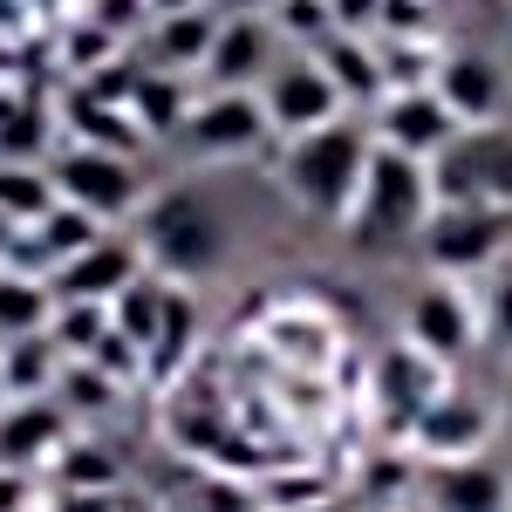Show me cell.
Segmentation results:
<instances>
[{"mask_svg": "<svg viewBox=\"0 0 512 512\" xmlns=\"http://www.w3.org/2000/svg\"><path fill=\"white\" fill-rule=\"evenodd\" d=\"M28 246H35L48 267H69L76 253H89V246H96V212H82V205H69V198H62V205L41 219L35 233H28Z\"/></svg>", "mask_w": 512, "mask_h": 512, "instance_id": "20", "label": "cell"}, {"mask_svg": "<svg viewBox=\"0 0 512 512\" xmlns=\"http://www.w3.org/2000/svg\"><path fill=\"white\" fill-rule=\"evenodd\" d=\"M212 41H219V21L198 7V14H164L158 21V55L171 69H185V62H205L212 55Z\"/></svg>", "mask_w": 512, "mask_h": 512, "instance_id": "25", "label": "cell"}, {"mask_svg": "<svg viewBox=\"0 0 512 512\" xmlns=\"http://www.w3.org/2000/svg\"><path fill=\"white\" fill-rule=\"evenodd\" d=\"M315 62L335 76V89H342V96H376V89H383V62H376V55L349 35V28H335L328 41H315Z\"/></svg>", "mask_w": 512, "mask_h": 512, "instance_id": "19", "label": "cell"}, {"mask_svg": "<svg viewBox=\"0 0 512 512\" xmlns=\"http://www.w3.org/2000/svg\"><path fill=\"white\" fill-rule=\"evenodd\" d=\"M267 123L274 130H287V137H308V130H328L335 123V110H342V89H335V76L321 69V62H287V69H274L267 76Z\"/></svg>", "mask_w": 512, "mask_h": 512, "instance_id": "5", "label": "cell"}, {"mask_svg": "<svg viewBox=\"0 0 512 512\" xmlns=\"http://www.w3.org/2000/svg\"><path fill=\"white\" fill-rule=\"evenodd\" d=\"M69 123H76L82 151H110V158H137V151L151 144V130L137 123V110H110V103H89V96H76V103H69Z\"/></svg>", "mask_w": 512, "mask_h": 512, "instance_id": "15", "label": "cell"}, {"mask_svg": "<svg viewBox=\"0 0 512 512\" xmlns=\"http://www.w3.org/2000/svg\"><path fill=\"white\" fill-rule=\"evenodd\" d=\"M130 14H137V0H103V28H110V35L130 28Z\"/></svg>", "mask_w": 512, "mask_h": 512, "instance_id": "40", "label": "cell"}, {"mask_svg": "<svg viewBox=\"0 0 512 512\" xmlns=\"http://www.w3.org/2000/svg\"><path fill=\"white\" fill-rule=\"evenodd\" d=\"M424 226H431V171L383 144L369 158L362 198H355V239L383 246V239H410V233H424Z\"/></svg>", "mask_w": 512, "mask_h": 512, "instance_id": "2", "label": "cell"}, {"mask_svg": "<svg viewBox=\"0 0 512 512\" xmlns=\"http://www.w3.org/2000/svg\"><path fill=\"white\" fill-rule=\"evenodd\" d=\"M130 110H137V123H144L151 137L192 123V103H185V89H178L171 76H144V89H137V103H130Z\"/></svg>", "mask_w": 512, "mask_h": 512, "instance_id": "28", "label": "cell"}, {"mask_svg": "<svg viewBox=\"0 0 512 512\" xmlns=\"http://www.w3.org/2000/svg\"><path fill=\"white\" fill-rule=\"evenodd\" d=\"M260 62H267V28L260 21H226L219 41H212V55H205V69L219 76V89H239L246 76H260Z\"/></svg>", "mask_w": 512, "mask_h": 512, "instance_id": "18", "label": "cell"}, {"mask_svg": "<svg viewBox=\"0 0 512 512\" xmlns=\"http://www.w3.org/2000/svg\"><path fill=\"white\" fill-rule=\"evenodd\" d=\"M137 89H144V69H130V62H96L76 96H89V103H110V110H130V103H137Z\"/></svg>", "mask_w": 512, "mask_h": 512, "instance_id": "30", "label": "cell"}, {"mask_svg": "<svg viewBox=\"0 0 512 512\" xmlns=\"http://www.w3.org/2000/svg\"><path fill=\"white\" fill-rule=\"evenodd\" d=\"M267 130H274V123H267V103L246 96V89H219V96L198 103L192 123H185V137H192L205 158H246Z\"/></svg>", "mask_w": 512, "mask_h": 512, "instance_id": "9", "label": "cell"}, {"mask_svg": "<svg viewBox=\"0 0 512 512\" xmlns=\"http://www.w3.org/2000/svg\"><path fill=\"white\" fill-rule=\"evenodd\" d=\"M410 342L424 355H465L472 349V315H465V301H458L451 287H424V294L410 301Z\"/></svg>", "mask_w": 512, "mask_h": 512, "instance_id": "14", "label": "cell"}, {"mask_svg": "<svg viewBox=\"0 0 512 512\" xmlns=\"http://www.w3.org/2000/svg\"><path fill=\"white\" fill-rule=\"evenodd\" d=\"M485 437H492V417L478 410L472 396H437L431 410L410 424V444L417 451H431V458H451V465H465L485 451Z\"/></svg>", "mask_w": 512, "mask_h": 512, "instance_id": "11", "label": "cell"}, {"mask_svg": "<svg viewBox=\"0 0 512 512\" xmlns=\"http://www.w3.org/2000/svg\"><path fill=\"white\" fill-rule=\"evenodd\" d=\"M492 328L512 342V280H499V294H492Z\"/></svg>", "mask_w": 512, "mask_h": 512, "instance_id": "39", "label": "cell"}, {"mask_svg": "<svg viewBox=\"0 0 512 512\" xmlns=\"http://www.w3.org/2000/svg\"><path fill=\"white\" fill-rule=\"evenodd\" d=\"M437 96H444V110L458 123H492L506 110V69L492 62V55H451L431 82Z\"/></svg>", "mask_w": 512, "mask_h": 512, "instance_id": "12", "label": "cell"}, {"mask_svg": "<svg viewBox=\"0 0 512 512\" xmlns=\"http://www.w3.org/2000/svg\"><path fill=\"white\" fill-rule=\"evenodd\" d=\"M35 144H41V110H0V151H7V164H28Z\"/></svg>", "mask_w": 512, "mask_h": 512, "instance_id": "34", "label": "cell"}, {"mask_svg": "<svg viewBox=\"0 0 512 512\" xmlns=\"http://www.w3.org/2000/svg\"><path fill=\"white\" fill-rule=\"evenodd\" d=\"M164 14H198V0H158Z\"/></svg>", "mask_w": 512, "mask_h": 512, "instance_id": "43", "label": "cell"}, {"mask_svg": "<svg viewBox=\"0 0 512 512\" xmlns=\"http://www.w3.org/2000/svg\"><path fill=\"white\" fill-rule=\"evenodd\" d=\"M55 321V287L21 267H0V342H21V335H41Z\"/></svg>", "mask_w": 512, "mask_h": 512, "instance_id": "16", "label": "cell"}, {"mask_svg": "<svg viewBox=\"0 0 512 512\" xmlns=\"http://www.w3.org/2000/svg\"><path fill=\"white\" fill-rule=\"evenodd\" d=\"M328 7H335V21H342V28H369V21H383V0H328Z\"/></svg>", "mask_w": 512, "mask_h": 512, "instance_id": "37", "label": "cell"}, {"mask_svg": "<svg viewBox=\"0 0 512 512\" xmlns=\"http://www.w3.org/2000/svg\"><path fill=\"white\" fill-rule=\"evenodd\" d=\"M164 301H171L164 287H151V280H130L117 301H110V321H117L137 349H151V342H158V328H164Z\"/></svg>", "mask_w": 512, "mask_h": 512, "instance_id": "24", "label": "cell"}, {"mask_svg": "<svg viewBox=\"0 0 512 512\" xmlns=\"http://www.w3.org/2000/svg\"><path fill=\"white\" fill-rule=\"evenodd\" d=\"M48 328H55V349H69L82 362V355L110 335V301H55V321Z\"/></svg>", "mask_w": 512, "mask_h": 512, "instance_id": "26", "label": "cell"}, {"mask_svg": "<svg viewBox=\"0 0 512 512\" xmlns=\"http://www.w3.org/2000/svg\"><path fill=\"white\" fill-rule=\"evenodd\" d=\"M376 28H390V35H417L424 28V0H383V21Z\"/></svg>", "mask_w": 512, "mask_h": 512, "instance_id": "35", "label": "cell"}, {"mask_svg": "<svg viewBox=\"0 0 512 512\" xmlns=\"http://www.w3.org/2000/svg\"><path fill=\"white\" fill-rule=\"evenodd\" d=\"M62 451V410L55 403H7L0 410V465L28 472Z\"/></svg>", "mask_w": 512, "mask_h": 512, "instance_id": "13", "label": "cell"}, {"mask_svg": "<svg viewBox=\"0 0 512 512\" xmlns=\"http://www.w3.org/2000/svg\"><path fill=\"white\" fill-rule=\"evenodd\" d=\"M0 512H28V472L0 465Z\"/></svg>", "mask_w": 512, "mask_h": 512, "instance_id": "38", "label": "cell"}, {"mask_svg": "<svg viewBox=\"0 0 512 512\" xmlns=\"http://www.w3.org/2000/svg\"><path fill=\"white\" fill-rule=\"evenodd\" d=\"M130 280H144L137 274V246L130 239H96L69 267H55L48 287H55V301H117Z\"/></svg>", "mask_w": 512, "mask_h": 512, "instance_id": "10", "label": "cell"}, {"mask_svg": "<svg viewBox=\"0 0 512 512\" xmlns=\"http://www.w3.org/2000/svg\"><path fill=\"white\" fill-rule=\"evenodd\" d=\"M431 499L437 512H506V478L492 465H478V458H465V465H444L431 478Z\"/></svg>", "mask_w": 512, "mask_h": 512, "instance_id": "17", "label": "cell"}, {"mask_svg": "<svg viewBox=\"0 0 512 512\" xmlns=\"http://www.w3.org/2000/svg\"><path fill=\"white\" fill-rule=\"evenodd\" d=\"M437 205H499L512 198V130H465L444 158H431Z\"/></svg>", "mask_w": 512, "mask_h": 512, "instance_id": "3", "label": "cell"}, {"mask_svg": "<svg viewBox=\"0 0 512 512\" xmlns=\"http://www.w3.org/2000/svg\"><path fill=\"white\" fill-rule=\"evenodd\" d=\"M301 512H335V506H301Z\"/></svg>", "mask_w": 512, "mask_h": 512, "instance_id": "45", "label": "cell"}, {"mask_svg": "<svg viewBox=\"0 0 512 512\" xmlns=\"http://www.w3.org/2000/svg\"><path fill=\"white\" fill-rule=\"evenodd\" d=\"M151 253H158L171 274H205V267H219V253H226V226L212 219V205L192 192H171L158 198V212H151Z\"/></svg>", "mask_w": 512, "mask_h": 512, "instance_id": "4", "label": "cell"}, {"mask_svg": "<svg viewBox=\"0 0 512 512\" xmlns=\"http://www.w3.org/2000/svg\"><path fill=\"white\" fill-rule=\"evenodd\" d=\"M7 253H14V219L0 212V267H7Z\"/></svg>", "mask_w": 512, "mask_h": 512, "instance_id": "41", "label": "cell"}, {"mask_svg": "<svg viewBox=\"0 0 512 512\" xmlns=\"http://www.w3.org/2000/svg\"><path fill=\"white\" fill-rule=\"evenodd\" d=\"M417 355H424V349H417ZM417 355H390V362H383V396L403 410V424H417V417L437 403V390L424 383V369H417Z\"/></svg>", "mask_w": 512, "mask_h": 512, "instance_id": "29", "label": "cell"}, {"mask_svg": "<svg viewBox=\"0 0 512 512\" xmlns=\"http://www.w3.org/2000/svg\"><path fill=\"white\" fill-rule=\"evenodd\" d=\"M192 328H198V315H192V301H185V294H171V301H164V328H158V342H151V376H178V369H185V355H192Z\"/></svg>", "mask_w": 512, "mask_h": 512, "instance_id": "27", "label": "cell"}, {"mask_svg": "<svg viewBox=\"0 0 512 512\" xmlns=\"http://www.w3.org/2000/svg\"><path fill=\"white\" fill-rule=\"evenodd\" d=\"M280 35L328 41L335 35V7H328V0H280Z\"/></svg>", "mask_w": 512, "mask_h": 512, "instance_id": "33", "label": "cell"}, {"mask_svg": "<svg viewBox=\"0 0 512 512\" xmlns=\"http://www.w3.org/2000/svg\"><path fill=\"white\" fill-rule=\"evenodd\" d=\"M14 403V390H7V342H0V410Z\"/></svg>", "mask_w": 512, "mask_h": 512, "instance_id": "42", "label": "cell"}, {"mask_svg": "<svg viewBox=\"0 0 512 512\" xmlns=\"http://www.w3.org/2000/svg\"><path fill=\"white\" fill-rule=\"evenodd\" d=\"M123 458L110 444H62L55 451V492H117Z\"/></svg>", "mask_w": 512, "mask_h": 512, "instance_id": "21", "label": "cell"}, {"mask_svg": "<svg viewBox=\"0 0 512 512\" xmlns=\"http://www.w3.org/2000/svg\"><path fill=\"white\" fill-rule=\"evenodd\" d=\"M219 7H233V14H246V7H260V0H219Z\"/></svg>", "mask_w": 512, "mask_h": 512, "instance_id": "44", "label": "cell"}, {"mask_svg": "<svg viewBox=\"0 0 512 512\" xmlns=\"http://www.w3.org/2000/svg\"><path fill=\"white\" fill-rule=\"evenodd\" d=\"M369 137L355 123H328V130H308L294 137L287 151V185L308 212H355L362 198V178H369Z\"/></svg>", "mask_w": 512, "mask_h": 512, "instance_id": "1", "label": "cell"}, {"mask_svg": "<svg viewBox=\"0 0 512 512\" xmlns=\"http://www.w3.org/2000/svg\"><path fill=\"white\" fill-rule=\"evenodd\" d=\"M48 383H62L55 335H21V342H7V390H14V403H41Z\"/></svg>", "mask_w": 512, "mask_h": 512, "instance_id": "22", "label": "cell"}, {"mask_svg": "<svg viewBox=\"0 0 512 512\" xmlns=\"http://www.w3.org/2000/svg\"><path fill=\"white\" fill-rule=\"evenodd\" d=\"M0 212H7L14 226L35 233L41 219L55 212V178L35 171V164H0Z\"/></svg>", "mask_w": 512, "mask_h": 512, "instance_id": "23", "label": "cell"}, {"mask_svg": "<svg viewBox=\"0 0 512 512\" xmlns=\"http://www.w3.org/2000/svg\"><path fill=\"white\" fill-rule=\"evenodd\" d=\"M82 362H96V369H103V376H117V383H137L151 355H144V349H137V342H130V335H123V328H117V321H110V335H103L96 349L82 355Z\"/></svg>", "mask_w": 512, "mask_h": 512, "instance_id": "32", "label": "cell"}, {"mask_svg": "<svg viewBox=\"0 0 512 512\" xmlns=\"http://www.w3.org/2000/svg\"><path fill=\"white\" fill-rule=\"evenodd\" d=\"M55 185H62L69 205L96 212V219L137 212V171H130V158H110V151H69L55 164Z\"/></svg>", "mask_w": 512, "mask_h": 512, "instance_id": "8", "label": "cell"}, {"mask_svg": "<svg viewBox=\"0 0 512 512\" xmlns=\"http://www.w3.org/2000/svg\"><path fill=\"white\" fill-rule=\"evenodd\" d=\"M62 396H69L76 410H110V403L123 396V383L103 376L96 362H69V369H62Z\"/></svg>", "mask_w": 512, "mask_h": 512, "instance_id": "31", "label": "cell"}, {"mask_svg": "<svg viewBox=\"0 0 512 512\" xmlns=\"http://www.w3.org/2000/svg\"><path fill=\"white\" fill-rule=\"evenodd\" d=\"M458 137H465V123L444 110V96H437V89H403V96L383 103V144L403 151V158L431 164V158H444Z\"/></svg>", "mask_w": 512, "mask_h": 512, "instance_id": "7", "label": "cell"}, {"mask_svg": "<svg viewBox=\"0 0 512 512\" xmlns=\"http://www.w3.org/2000/svg\"><path fill=\"white\" fill-rule=\"evenodd\" d=\"M48 512H123V506H117V492H55Z\"/></svg>", "mask_w": 512, "mask_h": 512, "instance_id": "36", "label": "cell"}, {"mask_svg": "<svg viewBox=\"0 0 512 512\" xmlns=\"http://www.w3.org/2000/svg\"><path fill=\"white\" fill-rule=\"evenodd\" d=\"M499 239H506V212L499 205H437L431 226H424V253H431V267L458 274V267L492 260Z\"/></svg>", "mask_w": 512, "mask_h": 512, "instance_id": "6", "label": "cell"}]
</instances>
